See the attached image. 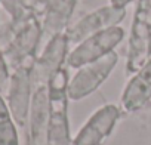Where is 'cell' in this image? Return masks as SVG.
Masks as SVG:
<instances>
[{
    "label": "cell",
    "instance_id": "cell-1",
    "mask_svg": "<svg viewBox=\"0 0 151 145\" xmlns=\"http://www.w3.org/2000/svg\"><path fill=\"white\" fill-rule=\"evenodd\" d=\"M68 77L59 68L49 77L47 89V145H71L68 123Z\"/></svg>",
    "mask_w": 151,
    "mask_h": 145
},
{
    "label": "cell",
    "instance_id": "cell-2",
    "mask_svg": "<svg viewBox=\"0 0 151 145\" xmlns=\"http://www.w3.org/2000/svg\"><path fill=\"white\" fill-rule=\"evenodd\" d=\"M124 39V30L119 25L98 31L85 40H82L68 55V65L79 70L88 64H92L114 50L117 45Z\"/></svg>",
    "mask_w": 151,
    "mask_h": 145
},
{
    "label": "cell",
    "instance_id": "cell-3",
    "mask_svg": "<svg viewBox=\"0 0 151 145\" xmlns=\"http://www.w3.org/2000/svg\"><path fill=\"white\" fill-rule=\"evenodd\" d=\"M119 62V55L113 50L107 56L88 64L77 70L71 82L68 83L67 93L71 101H80L93 93L111 74Z\"/></svg>",
    "mask_w": 151,
    "mask_h": 145
},
{
    "label": "cell",
    "instance_id": "cell-4",
    "mask_svg": "<svg viewBox=\"0 0 151 145\" xmlns=\"http://www.w3.org/2000/svg\"><path fill=\"white\" fill-rule=\"evenodd\" d=\"M120 118V108L114 104H107L98 108L77 132L71 145H102L116 127Z\"/></svg>",
    "mask_w": 151,
    "mask_h": 145
},
{
    "label": "cell",
    "instance_id": "cell-5",
    "mask_svg": "<svg viewBox=\"0 0 151 145\" xmlns=\"http://www.w3.org/2000/svg\"><path fill=\"white\" fill-rule=\"evenodd\" d=\"M124 15H126V9H117L113 8L111 5L105 8H99L95 12L86 15L83 19H80L70 30L67 37L70 42H82L98 31L117 25L124 18Z\"/></svg>",
    "mask_w": 151,
    "mask_h": 145
},
{
    "label": "cell",
    "instance_id": "cell-6",
    "mask_svg": "<svg viewBox=\"0 0 151 145\" xmlns=\"http://www.w3.org/2000/svg\"><path fill=\"white\" fill-rule=\"evenodd\" d=\"M151 99V59H148L130 80L126 83L122 93V107L127 113H135L144 108Z\"/></svg>",
    "mask_w": 151,
    "mask_h": 145
},
{
    "label": "cell",
    "instance_id": "cell-7",
    "mask_svg": "<svg viewBox=\"0 0 151 145\" xmlns=\"http://www.w3.org/2000/svg\"><path fill=\"white\" fill-rule=\"evenodd\" d=\"M11 99H12V113L15 118L19 121V124H22L25 120L27 105H28V80L25 74L22 76L19 74L18 77H15Z\"/></svg>",
    "mask_w": 151,
    "mask_h": 145
},
{
    "label": "cell",
    "instance_id": "cell-8",
    "mask_svg": "<svg viewBox=\"0 0 151 145\" xmlns=\"http://www.w3.org/2000/svg\"><path fill=\"white\" fill-rule=\"evenodd\" d=\"M0 145H19L17 126L2 95H0Z\"/></svg>",
    "mask_w": 151,
    "mask_h": 145
},
{
    "label": "cell",
    "instance_id": "cell-9",
    "mask_svg": "<svg viewBox=\"0 0 151 145\" xmlns=\"http://www.w3.org/2000/svg\"><path fill=\"white\" fill-rule=\"evenodd\" d=\"M8 79H9V74H8V68H6V64L3 61V56L0 53V92H2L8 83Z\"/></svg>",
    "mask_w": 151,
    "mask_h": 145
},
{
    "label": "cell",
    "instance_id": "cell-10",
    "mask_svg": "<svg viewBox=\"0 0 151 145\" xmlns=\"http://www.w3.org/2000/svg\"><path fill=\"white\" fill-rule=\"evenodd\" d=\"M132 0H110V5L113 8H117V9H124Z\"/></svg>",
    "mask_w": 151,
    "mask_h": 145
}]
</instances>
